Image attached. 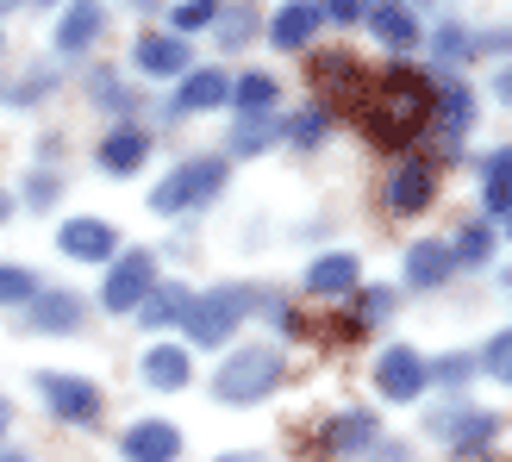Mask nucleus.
<instances>
[{"mask_svg": "<svg viewBox=\"0 0 512 462\" xmlns=\"http://www.w3.org/2000/svg\"><path fill=\"white\" fill-rule=\"evenodd\" d=\"M494 94H500V100H506V107H512V63H506V69L494 75Z\"/></svg>", "mask_w": 512, "mask_h": 462, "instance_id": "58836bf2", "label": "nucleus"}, {"mask_svg": "<svg viewBox=\"0 0 512 462\" xmlns=\"http://www.w3.org/2000/svg\"><path fill=\"white\" fill-rule=\"evenodd\" d=\"M381 444V425H375V413H363V406H356V413H338L325 425V450L331 456H356V450H375Z\"/></svg>", "mask_w": 512, "mask_h": 462, "instance_id": "2eb2a0df", "label": "nucleus"}, {"mask_svg": "<svg viewBox=\"0 0 512 462\" xmlns=\"http://www.w3.org/2000/svg\"><path fill=\"white\" fill-rule=\"evenodd\" d=\"M213 25H219V44L238 50V44H250V32H256V13H250V7H232V13H219Z\"/></svg>", "mask_w": 512, "mask_h": 462, "instance_id": "7c9ffc66", "label": "nucleus"}, {"mask_svg": "<svg viewBox=\"0 0 512 462\" xmlns=\"http://www.w3.org/2000/svg\"><path fill=\"white\" fill-rule=\"evenodd\" d=\"M431 431H444L456 456H488L494 438H500V419L494 413H475V406H444V413H431Z\"/></svg>", "mask_w": 512, "mask_h": 462, "instance_id": "0eeeda50", "label": "nucleus"}, {"mask_svg": "<svg viewBox=\"0 0 512 462\" xmlns=\"http://www.w3.org/2000/svg\"><path fill=\"white\" fill-rule=\"evenodd\" d=\"M7 425H13V406H7V400H0V438H7Z\"/></svg>", "mask_w": 512, "mask_h": 462, "instance_id": "a19ab883", "label": "nucleus"}, {"mask_svg": "<svg viewBox=\"0 0 512 462\" xmlns=\"http://www.w3.org/2000/svg\"><path fill=\"white\" fill-rule=\"evenodd\" d=\"M219 462H256V456H219Z\"/></svg>", "mask_w": 512, "mask_h": 462, "instance_id": "37998d69", "label": "nucleus"}, {"mask_svg": "<svg viewBox=\"0 0 512 462\" xmlns=\"http://www.w3.org/2000/svg\"><path fill=\"white\" fill-rule=\"evenodd\" d=\"M313 94H325V113L338 119V113H363V94H369V69L350 57V50H319L313 57Z\"/></svg>", "mask_w": 512, "mask_h": 462, "instance_id": "20e7f679", "label": "nucleus"}, {"mask_svg": "<svg viewBox=\"0 0 512 462\" xmlns=\"http://www.w3.org/2000/svg\"><path fill=\"white\" fill-rule=\"evenodd\" d=\"M450 275H456V256H450V244L425 238V244H413V250H406V281H413V288H444Z\"/></svg>", "mask_w": 512, "mask_h": 462, "instance_id": "a211bd4d", "label": "nucleus"}, {"mask_svg": "<svg viewBox=\"0 0 512 462\" xmlns=\"http://www.w3.org/2000/svg\"><path fill=\"white\" fill-rule=\"evenodd\" d=\"M13 213V194H0V219H7Z\"/></svg>", "mask_w": 512, "mask_h": 462, "instance_id": "79ce46f5", "label": "nucleus"}, {"mask_svg": "<svg viewBox=\"0 0 512 462\" xmlns=\"http://www.w3.org/2000/svg\"><path fill=\"white\" fill-rule=\"evenodd\" d=\"M319 7H313V0H288V7H281L275 19H269V44L275 50H306V44H313V32H319Z\"/></svg>", "mask_w": 512, "mask_h": 462, "instance_id": "4468645a", "label": "nucleus"}, {"mask_svg": "<svg viewBox=\"0 0 512 462\" xmlns=\"http://www.w3.org/2000/svg\"><path fill=\"white\" fill-rule=\"evenodd\" d=\"M7 7H13V0H0V13H7Z\"/></svg>", "mask_w": 512, "mask_h": 462, "instance_id": "de8ad7c7", "label": "nucleus"}, {"mask_svg": "<svg viewBox=\"0 0 512 462\" xmlns=\"http://www.w3.org/2000/svg\"><path fill=\"white\" fill-rule=\"evenodd\" d=\"M481 194H488V213H512V150H500V157H488V188H481Z\"/></svg>", "mask_w": 512, "mask_h": 462, "instance_id": "a878e982", "label": "nucleus"}, {"mask_svg": "<svg viewBox=\"0 0 512 462\" xmlns=\"http://www.w3.org/2000/svg\"><path fill=\"white\" fill-rule=\"evenodd\" d=\"M481 369H488L494 381H506V388H512V331H500V338H494L488 350H481Z\"/></svg>", "mask_w": 512, "mask_h": 462, "instance_id": "72a5a7b5", "label": "nucleus"}, {"mask_svg": "<svg viewBox=\"0 0 512 462\" xmlns=\"http://www.w3.org/2000/svg\"><path fill=\"white\" fill-rule=\"evenodd\" d=\"M431 200H438V169H431L425 157L400 163V169L388 175V213H425Z\"/></svg>", "mask_w": 512, "mask_h": 462, "instance_id": "9d476101", "label": "nucleus"}, {"mask_svg": "<svg viewBox=\"0 0 512 462\" xmlns=\"http://www.w3.org/2000/svg\"><path fill=\"white\" fill-rule=\"evenodd\" d=\"M57 244H63V256H75V263H113L119 256L113 225H100V219H63Z\"/></svg>", "mask_w": 512, "mask_h": 462, "instance_id": "f8f14e48", "label": "nucleus"}, {"mask_svg": "<svg viewBox=\"0 0 512 462\" xmlns=\"http://www.w3.org/2000/svg\"><path fill=\"white\" fill-rule=\"evenodd\" d=\"M369 32L381 44L406 50V44H419V19H413V7H400V0H375V7H369Z\"/></svg>", "mask_w": 512, "mask_h": 462, "instance_id": "aec40b11", "label": "nucleus"}, {"mask_svg": "<svg viewBox=\"0 0 512 462\" xmlns=\"http://www.w3.org/2000/svg\"><path fill=\"white\" fill-rule=\"evenodd\" d=\"M132 7H157V0H132Z\"/></svg>", "mask_w": 512, "mask_h": 462, "instance_id": "a18cd8bd", "label": "nucleus"}, {"mask_svg": "<svg viewBox=\"0 0 512 462\" xmlns=\"http://www.w3.org/2000/svg\"><path fill=\"white\" fill-rule=\"evenodd\" d=\"M431 88L419 69L394 63L388 75H369V94H363V113H356V125L381 144V150H406L413 138H425L431 125Z\"/></svg>", "mask_w": 512, "mask_h": 462, "instance_id": "f257e3e1", "label": "nucleus"}, {"mask_svg": "<svg viewBox=\"0 0 512 462\" xmlns=\"http://www.w3.org/2000/svg\"><path fill=\"white\" fill-rule=\"evenodd\" d=\"M506 238H512V213H506Z\"/></svg>", "mask_w": 512, "mask_h": 462, "instance_id": "49530a36", "label": "nucleus"}, {"mask_svg": "<svg viewBox=\"0 0 512 462\" xmlns=\"http://www.w3.org/2000/svg\"><path fill=\"white\" fill-rule=\"evenodd\" d=\"M263 144H275L269 113H263V119H238V132H232V157H256Z\"/></svg>", "mask_w": 512, "mask_h": 462, "instance_id": "c756f323", "label": "nucleus"}, {"mask_svg": "<svg viewBox=\"0 0 512 462\" xmlns=\"http://www.w3.org/2000/svg\"><path fill=\"white\" fill-rule=\"evenodd\" d=\"M150 157V138L132 132V125H119V132H107V144H100V169L107 175H138Z\"/></svg>", "mask_w": 512, "mask_h": 462, "instance_id": "6ab92c4d", "label": "nucleus"}, {"mask_svg": "<svg viewBox=\"0 0 512 462\" xmlns=\"http://www.w3.org/2000/svg\"><path fill=\"white\" fill-rule=\"evenodd\" d=\"M213 19H219V0H182V7H175V38H188Z\"/></svg>", "mask_w": 512, "mask_h": 462, "instance_id": "2f4dec72", "label": "nucleus"}, {"mask_svg": "<svg viewBox=\"0 0 512 462\" xmlns=\"http://www.w3.org/2000/svg\"><path fill=\"white\" fill-rule=\"evenodd\" d=\"M188 63H194V44L188 38H175V32L138 38V69L144 75H188Z\"/></svg>", "mask_w": 512, "mask_h": 462, "instance_id": "ddd939ff", "label": "nucleus"}, {"mask_svg": "<svg viewBox=\"0 0 512 462\" xmlns=\"http://www.w3.org/2000/svg\"><path fill=\"white\" fill-rule=\"evenodd\" d=\"M100 25H107V19H100L94 0H75V7L63 13V25H57V50H88L100 38Z\"/></svg>", "mask_w": 512, "mask_h": 462, "instance_id": "b1692460", "label": "nucleus"}, {"mask_svg": "<svg viewBox=\"0 0 512 462\" xmlns=\"http://www.w3.org/2000/svg\"><path fill=\"white\" fill-rule=\"evenodd\" d=\"M157 288V263L150 250H119L107 263V288H100V306L107 313H138V300Z\"/></svg>", "mask_w": 512, "mask_h": 462, "instance_id": "423d86ee", "label": "nucleus"}, {"mask_svg": "<svg viewBox=\"0 0 512 462\" xmlns=\"http://www.w3.org/2000/svg\"><path fill=\"white\" fill-rule=\"evenodd\" d=\"M450 256H456V263H469V269H481V263L494 256V231H488V225H469L463 238L450 244Z\"/></svg>", "mask_w": 512, "mask_h": 462, "instance_id": "c85d7f7f", "label": "nucleus"}, {"mask_svg": "<svg viewBox=\"0 0 512 462\" xmlns=\"http://www.w3.org/2000/svg\"><path fill=\"white\" fill-rule=\"evenodd\" d=\"M325 132H331V113H325V107H306V113H294L288 125H281V138H288V144H300V150H313Z\"/></svg>", "mask_w": 512, "mask_h": 462, "instance_id": "bb28decb", "label": "nucleus"}, {"mask_svg": "<svg viewBox=\"0 0 512 462\" xmlns=\"http://www.w3.org/2000/svg\"><path fill=\"white\" fill-rule=\"evenodd\" d=\"M306 294H319V300L356 294V256L350 250H331V256H319V263H306Z\"/></svg>", "mask_w": 512, "mask_h": 462, "instance_id": "f3484780", "label": "nucleus"}, {"mask_svg": "<svg viewBox=\"0 0 512 462\" xmlns=\"http://www.w3.org/2000/svg\"><path fill=\"white\" fill-rule=\"evenodd\" d=\"M188 350L182 344H157V350H150L144 356V381H150V388H188Z\"/></svg>", "mask_w": 512, "mask_h": 462, "instance_id": "5701e85b", "label": "nucleus"}, {"mask_svg": "<svg viewBox=\"0 0 512 462\" xmlns=\"http://www.w3.org/2000/svg\"><path fill=\"white\" fill-rule=\"evenodd\" d=\"M375 462H406V450L400 444H375Z\"/></svg>", "mask_w": 512, "mask_h": 462, "instance_id": "ea45409f", "label": "nucleus"}, {"mask_svg": "<svg viewBox=\"0 0 512 462\" xmlns=\"http://www.w3.org/2000/svg\"><path fill=\"white\" fill-rule=\"evenodd\" d=\"M425 356L413 344H394V350H381V363H375V388L388 394V400H419L425 394Z\"/></svg>", "mask_w": 512, "mask_h": 462, "instance_id": "1a4fd4ad", "label": "nucleus"}, {"mask_svg": "<svg viewBox=\"0 0 512 462\" xmlns=\"http://www.w3.org/2000/svg\"><path fill=\"white\" fill-rule=\"evenodd\" d=\"M32 325L38 331H75V325H82V300H75L69 288L63 294H32Z\"/></svg>", "mask_w": 512, "mask_h": 462, "instance_id": "4be33fe9", "label": "nucleus"}, {"mask_svg": "<svg viewBox=\"0 0 512 462\" xmlns=\"http://www.w3.org/2000/svg\"><path fill=\"white\" fill-rule=\"evenodd\" d=\"M38 294V275L19 269V263H0V306H32Z\"/></svg>", "mask_w": 512, "mask_h": 462, "instance_id": "cd10ccee", "label": "nucleus"}, {"mask_svg": "<svg viewBox=\"0 0 512 462\" xmlns=\"http://www.w3.org/2000/svg\"><path fill=\"white\" fill-rule=\"evenodd\" d=\"M319 13H331V19H344V25H350V19H363V0H325Z\"/></svg>", "mask_w": 512, "mask_h": 462, "instance_id": "4c0bfd02", "label": "nucleus"}, {"mask_svg": "<svg viewBox=\"0 0 512 462\" xmlns=\"http://www.w3.org/2000/svg\"><path fill=\"white\" fill-rule=\"evenodd\" d=\"M0 462H25V456H19V450H7V456H0Z\"/></svg>", "mask_w": 512, "mask_h": 462, "instance_id": "c03bdc74", "label": "nucleus"}, {"mask_svg": "<svg viewBox=\"0 0 512 462\" xmlns=\"http://www.w3.org/2000/svg\"><path fill=\"white\" fill-rule=\"evenodd\" d=\"M38 388H44L50 413H57L63 425H94V419H100V406H107L88 375H38Z\"/></svg>", "mask_w": 512, "mask_h": 462, "instance_id": "6e6552de", "label": "nucleus"}, {"mask_svg": "<svg viewBox=\"0 0 512 462\" xmlns=\"http://www.w3.org/2000/svg\"><path fill=\"white\" fill-rule=\"evenodd\" d=\"M225 100H232V82H225L219 69H188L169 113H213V107H225Z\"/></svg>", "mask_w": 512, "mask_h": 462, "instance_id": "dca6fc26", "label": "nucleus"}, {"mask_svg": "<svg viewBox=\"0 0 512 462\" xmlns=\"http://www.w3.org/2000/svg\"><path fill=\"white\" fill-rule=\"evenodd\" d=\"M232 107L244 119H263L275 107V75H244V82H232Z\"/></svg>", "mask_w": 512, "mask_h": 462, "instance_id": "393cba45", "label": "nucleus"}, {"mask_svg": "<svg viewBox=\"0 0 512 462\" xmlns=\"http://www.w3.org/2000/svg\"><path fill=\"white\" fill-rule=\"evenodd\" d=\"M281 375H288V356H281L275 344H244L232 363L213 375V394H219L225 406H256L263 394L281 388Z\"/></svg>", "mask_w": 512, "mask_h": 462, "instance_id": "f03ea898", "label": "nucleus"}, {"mask_svg": "<svg viewBox=\"0 0 512 462\" xmlns=\"http://www.w3.org/2000/svg\"><path fill=\"white\" fill-rule=\"evenodd\" d=\"M188 288H182V281H163V288H150L144 300H138V319L150 325V331H163V325H182L188 319Z\"/></svg>", "mask_w": 512, "mask_h": 462, "instance_id": "412c9836", "label": "nucleus"}, {"mask_svg": "<svg viewBox=\"0 0 512 462\" xmlns=\"http://www.w3.org/2000/svg\"><path fill=\"white\" fill-rule=\"evenodd\" d=\"M388 313H394V294H388V288H363V294H356V325L388 319Z\"/></svg>", "mask_w": 512, "mask_h": 462, "instance_id": "f704fd0d", "label": "nucleus"}, {"mask_svg": "<svg viewBox=\"0 0 512 462\" xmlns=\"http://www.w3.org/2000/svg\"><path fill=\"white\" fill-rule=\"evenodd\" d=\"M225 188V163L219 157H194V163H182V169H169L163 182H157V194H150V213H163V219H175V213H188V207H200V200H213Z\"/></svg>", "mask_w": 512, "mask_h": 462, "instance_id": "39448f33", "label": "nucleus"}, {"mask_svg": "<svg viewBox=\"0 0 512 462\" xmlns=\"http://www.w3.org/2000/svg\"><path fill=\"white\" fill-rule=\"evenodd\" d=\"M256 313V288H213V294H194L188 300V344H225L232 331Z\"/></svg>", "mask_w": 512, "mask_h": 462, "instance_id": "7ed1b4c3", "label": "nucleus"}, {"mask_svg": "<svg viewBox=\"0 0 512 462\" xmlns=\"http://www.w3.org/2000/svg\"><path fill=\"white\" fill-rule=\"evenodd\" d=\"M25 200H32V207H50V200H57V175H50V169H38L32 182H25Z\"/></svg>", "mask_w": 512, "mask_h": 462, "instance_id": "e433bc0d", "label": "nucleus"}, {"mask_svg": "<svg viewBox=\"0 0 512 462\" xmlns=\"http://www.w3.org/2000/svg\"><path fill=\"white\" fill-rule=\"evenodd\" d=\"M469 50H475V38L463 32V25H444V32H438V57H444V63H463Z\"/></svg>", "mask_w": 512, "mask_h": 462, "instance_id": "c9c22d12", "label": "nucleus"}, {"mask_svg": "<svg viewBox=\"0 0 512 462\" xmlns=\"http://www.w3.org/2000/svg\"><path fill=\"white\" fill-rule=\"evenodd\" d=\"M425 375H438L444 388H469V375H475V356H438V363H425Z\"/></svg>", "mask_w": 512, "mask_h": 462, "instance_id": "473e14b6", "label": "nucleus"}, {"mask_svg": "<svg viewBox=\"0 0 512 462\" xmlns=\"http://www.w3.org/2000/svg\"><path fill=\"white\" fill-rule=\"evenodd\" d=\"M119 456L125 462H175V456H182V431H175L169 419H138L119 438Z\"/></svg>", "mask_w": 512, "mask_h": 462, "instance_id": "9b49d317", "label": "nucleus"}]
</instances>
